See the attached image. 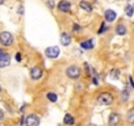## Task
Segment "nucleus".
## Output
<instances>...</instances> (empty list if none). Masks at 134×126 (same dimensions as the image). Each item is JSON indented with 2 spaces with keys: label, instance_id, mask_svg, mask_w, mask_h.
Returning <instances> with one entry per match:
<instances>
[{
  "label": "nucleus",
  "instance_id": "f257e3e1",
  "mask_svg": "<svg viewBox=\"0 0 134 126\" xmlns=\"http://www.w3.org/2000/svg\"><path fill=\"white\" fill-rule=\"evenodd\" d=\"M97 104L99 105H104V106H109L113 104V96L109 93V92H100L99 96H97Z\"/></svg>",
  "mask_w": 134,
  "mask_h": 126
},
{
  "label": "nucleus",
  "instance_id": "f03ea898",
  "mask_svg": "<svg viewBox=\"0 0 134 126\" xmlns=\"http://www.w3.org/2000/svg\"><path fill=\"white\" fill-rule=\"evenodd\" d=\"M13 41H15V39H13V36H12L11 32L4 30V32L0 33V43H2L3 46L9 47V46L13 45Z\"/></svg>",
  "mask_w": 134,
  "mask_h": 126
},
{
  "label": "nucleus",
  "instance_id": "7ed1b4c3",
  "mask_svg": "<svg viewBox=\"0 0 134 126\" xmlns=\"http://www.w3.org/2000/svg\"><path fill=\"white\" fill-rule=\"evenodd\" d=\"M66 75L69 76L70 79H78V78L82 75V71H80V68L76 67V66H70L69 68L66 70Z\"/></svg>",
  "mask_w": 134,
  "mask_h": 126
},
{
  "label": "nucleus",
  "instance_id": "20e7f679",
  "mask_svg": "<svg viewBox=\"0 0 134 126\" xmlns=\"http://www.w3.org/2000/svg\"><path fill=\"white\" fill-rule=\"evenodd\" d=\"M11 63V55L4 51L3 49H0V67H7Z\"/></svg>",
  "mask_w": 134,
  "mask_h": 126
},
{
  "label": "nucleus",
  "instance_id": "39448f33",
  "mask_svg": "<svg viewBox=\"0 0 134 126\" xmlns=\"http://www.w3.org/2000/svg\"><path fill=\"white\" fill-rule=\"evenodd\" d=\"M71 7H72V4L69 2V0H60V2L58 3V5H57L58 11H60V12H63V13L70 12V11H71Z\"/></svg>",
  "mask_w": 134,
  "mask_h": 126
},
{
  "label": "nucleus",
  "instance_id": "423d86ee",
  "mask_svg": "<svg viewBox=\"0 0 134 126\" xmlns=\"http://www.w3.org/2000/svg\"><path fill=\"white\" fill-rule=\"evenodd\" d=\"M40 125V117L36 114H29L25 117V126H38Z\"/></svg>",
  "mask_w": 134,
  "mask_h": 126
},
{
  "label": "nucleus",
  "instance_id": "0eeeda50",
  "mask_svg": "<svg viewBox=\"0 0 134 126\" xmlns=\"http://www.w3.org/2000/svg\"><path fill=\"white\" fill-rule=\"evenodd\" d=\"M46 56L47 58H50V59H54V58H58V55H59V53H60V50H59V47L58 46H50V47H47L46 49Z\"/></svg>",
  "mask_w": 134,
  "mask_h": 126
},
{
  "label": "nucleus",
  "instance_id": "6e6552de",
  "mask_svg": "<svg viewBox=\"0 0 134 126\" xmlns=\"http://www.w3.org/2000/svg\"><path fill=\"white\" fill-rule=\"evenodd\" d=\"M104 17H105V21L107 22H113L117 19V13L113 9H107L105 13H104Z\"/></svg>",
  "mask_w": 134,
  "mask_h": 126
},
{
  "label": "nucleus",
  "instance_id": "1a4fd4ad",
  "mask_svg": "<svg viewBox=\"0 0 134 126\" xmlns=\"http://www.w3.org/2000/svg\"><path fill=\"white\" fill-rule=\"evenodd\" d=\"M30 78L33 80H38L42 78V68L41 67H33L30 70Z\"/></svg>",
  "mask_w": 134,
  "mask_h": 126
},
{
  "label": "nucleus",
  "instance_id": "9d476101",
  "mask_svg": "<svg viewBox=\"0 0 134 126\" xmlns=\"http://www.w3.org/2000/svg\"><path fill=\"white\" fill-rule=\"evenodd\" d=\"M60 43L63 46H69L71 43V37H70V34L67 33V32L60 33Z\"/></svg>",
  "mask_w": 134,
  "mask_h": 126
},
{
  "label": "nucleus",
  "instance_id": "9b49d317",
  "mask_svg": "<svg viewBox=\"0 0 134 126\" xmlns=\"http://www.w3.org/2000/svg\"><path fill=\"white\" fill-rule=\"evenodd\" d=\"M109 126H117L118 123H120V116H118V113H112L110 116H109Z\"/></svg>",
  "mask_w": 134,
  "mask_h": 126
},
{
  "label": "nucleus",
  "instance_id": "f8f14e48",
  "mask_svg": "<svg viewBox=\"0 0 134 126\" xmlns=\"http://www.w3.org/2000/svg\"><path fill=\"white\" fill-rule=\"evenodd\" d=\"M79 7H80L83 11L88 12V13H91V12L93 11V7H92L88 2H86V0H80V2H79Z\"/></svg>",
  "mask_w": 134,
  "mask_h": 126
},
{
  "label": "nucleus",
  "instance_id": "ddd939ff",
  "mask_svg": "<svg viewBox=\"0 0 134 126\" xmlns=\"http://www.w3.org/2000/svg\"><path fill=\"white\" fill-rule=\"evenodd\" d=\"M126 32H127V29H126V25L125 24H118L117 26H116V33L118 34V36H125L126 34Z\"/></svg>",
  "mask_w": 134,
  "mask_h": 126
},
{
  "label": "nucleus",
  "instance_id": "4468645a",
  "mask_svg": "<svg viewBox=\"0 0 134 126\" xmlns=\"http://www.w3.org/2000/svg\"><path fill=\"white\" fill-rule=\"evenodd\" d=\"M80 47H82V49H86V50H90V49L93 47V41H92V39L82 41V42H80Z\"/></svg>",
  "mask_w": 134,
  "mask_h": 126
},
{
  "label": "nucleus",
  "instance_id": "2eb2a0df",
  "mask_svg": "<svg viewBox=\"0 0 134 126\" xmlns=\"http://www.w3.org/2000/svg\"><path fill=\"white\" fill-rule=\"evenodd\" d=\"M63 122H64V125L71 126V125H74L75 119H74V117H72L71 114H66V116H64V118H63Z\"/></svg>",
  "mask_w": 134,
  "mask_h": 126
},
{
  "label": "nucleus",
  "instance_id": "dca6fc26",
  "mask_svg": "<svg viewBox=\"0 0 134 126\" xmlns=\"http://www.w3.org/2000/svg\"><path fill=\"white\" fill-rule=\"evenodd\" d=\"M125 13H126L127 17H133V15H134V5L127 4V5L125 7Z\"/></svg>",
  "mask_w": 134,
  "mask_h": 126
},
{
  "label": "nucleus",
  "instance_id": "f3484780",
  "mask_svg": "<svg viewBox=\"0 0 134 126\" xmlns=\"http://www.w3.org/2000/svg\"><path fill=\"white\" fill-rule=\"evenodd\" d=\"M127 122L129 123H131V125H134V108H131L129 112H127Z\"/></svg>",
  "mask_w": 134,
  "mask_h": 126
},
{
  "label": "nucleus",
  "instance_id": "a211bd4d",
  "mask_svg": "<svg viewBox=\"0 0 134 126\" xmlns=\"http://www.w3.org/2000/svg\"><path fill=\"white\" fill-rule=\"evenodd\" d=\"M110 78H112L113 80H118V79H120V70L113 68V70L110 71Z\"/></svg>",
  "mask_w": 134,
  "mask_h": 126
},
{
  "label": "nucleus",
  "instance_id": "6ab92c4d",
  "mask_svg": "<svg viewBox=\"0 0 134 126\" xmlns=\"http://www.w3.org/2000/svg\"><path fill=\"white\" fill-rule=\"evenodd\" d=\"M46 97H47V100L51 101V102H55V101L58 100V96H57L54 92H49V93L46 95Z\"/></svg>",
  "mask_w": 134,
  "mask_h": 126
},
{
  "label": "nucleus",
  "instance_id": "aec40b11",
  "mask_svg": "<svg viewBox=\"0 0 134 126\" xmlns=\"http://www.w3.org/2000/svg\"><path fill=\"white\" fill-rule=\"evenodd\" d=\"M121 99H122L124 101H127V99H129V92H127V89H124V91H122Z\"/></svg>",
  "mask_w": 134,
  "mask_h": 126
},
{
  "label": "nucleus",
  "instance_id": "412c9836",
  "mask_svg": "<svg viewBox=\"0 0 134 126\" xmlns=\"http://www.w3.org/2000/svg\"><path fill=\"white\" fill-rule=\"evenodd\" d=\"M105 30H107V26H105V24L103 22V24L100 25V29H99V32H97V33H99V34H103Z\"/></svg>",
  "mask_w": 134,
  "mask_h": 126
},
{
  "label": "nucleus",
  "instance_id": "4be33fe9",
  "mask_svg": "<svg viewBox=\"0 0 134 126\" xmlns=\"http://www.w3.org/2000/svg\"><path fill=\"white\" fill-rule=\"evenodd\" d=\"M72 28H74V32H76V33H79V32L82 30V26H79L78 24H74V25H72Z\"/></svg>",
  "mask_w": 134,
  "mask_h": 126
},
{
  "label": "nucleus",
  "instance_id": "5701e85b",
  "mask_svg": "<svg viewBox=\"0 0 134 126\" xmlns=\"http://www.w3.org/2000/svg\"><path fill=\"white\" fill-rule=\"evenodd\" d=\"M46 5H47L50 9H53V8H54V2H53V0H50V2H47V3H46Z\"/></svg>",
  "mask_w": 134,
  "mask_h": 126
},
{
  "label": "nucleus",
  "instance_id": "b1692460",
  "mask_svg": "<svg viewBox=\"0 0 134 126\" xmlns=\"http://www.w3.org/2000/svg\"><path fill=\"white\" fill-rule=\"evenodd\" d=\"M17 12H19V15H24V7L20 5V7L17 8Z\"/></svg>",
  "mask_w": 134,
  "mask_h": 126
},
{
  "label": "nucleus",
  "instance_id": "393cba45",
  "mask_svg": "<svg viewBox=\"0 0 134 126\" xmlns=\"http://www.w3.org/2000/svg\"><path fill=\"white\" fill-rule=\"evenodd\" d=\"M15 58H16L17 62H21V53H16V56Z\"/></svg>",
  "mask_w": 134,
  "mask_h": 126
},
{
  "label": "nucleus",
  "instance_id": "a878e982",
  "mask_svg": "<svg viewBox=\"0 0 134 126\" xmlns=\"http://www.w3.org/2000/svg\"><path fill=\"white\" fill-rule=\"evenodd\" d=\"M3 119H4V112L0 109V121H3Z\"/></svg>",
  "mask_w": 134,
  "mask_h": 126
},
{
  "label": "nucleus",
  "instance_id": "bb28decb",
  "mask_svg": "<svg viewBox=\"0 0 134 126\" xmlns=\"http://www.w3.org/2000/svg\"><path fill=\"white\" fill-rule=\"evenodd\" d=\"M129 82H130V84H131V88L134 89V80H133V78H131V76L129 78Z\"/></svg>",
  "mask_w": 134,
  "mask_h": 126
},
{
  "label": "nucleus",
  "instance_id": "cd10ccee",
  "mask_svg": "<svg viewBox=\"0 0 134 126\" xmlns=\"http://www.w3.org/2000/svg\"><path fill=\"white\" fill-rule=\"evenodd\" d=\"M4 3H5V0H0V5H3Z\"/></svg>",
  "mask_w": 134,
  "mask_h": 126
},
{
  "label": "nucleus",
  "instance_id": "c85d7f7f",
  "mask_svg": "<svg viewBox=\"0 0 134 126\" xmlns=\"http://www.w3.org/2000/svg\"><path fill=\"white\" fill-rule=\"evenodd\" d=\"M88 126H97V125H96V123H90Z\"/></svg>",
  "mask_w": 134,
  "mask_h": 126
},
{
  "label": "nucleus",
  "instance_id": "c756f323",
  "mask_svg": "<svg viewBox=\"0 0 134 126\" xmlns=\"http://www.w3.org/2000/svg\"><path fill=\"white\" fill-rule=\"evenodd\" d=\"M0 93H2V85H0Z\"/></svg>",
  "mask_w": 134,
  "mask_h": 126
},
{
  "label": "nucleus",
  "instance_id": "7c9ffc66",
  "mask_svg": "<svg viewBox=\"0 0 134 126\" xmlns=\"http://www.w3.org/2000/svg\"><path fill=\"white\" fill-rule=\"evenodd\" d=\"M12 126H16V125H12Z\"/></svg>",
  "mask_w": 134,
  "mask_h": 126
}]
</instances>
